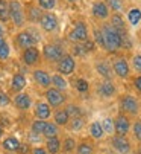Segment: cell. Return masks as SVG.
Instances as JSON below:
<instances>
[{"instance_id": "obj_1", "label": "cell", "mask_w": 141, "mask_h": 154, "mask_svg": "<svg viewBox=\"0 0 141 154\" xmlns=\"http://www.w3.org/2000/svg\"><path fill=\"white\" fill-rule=\"evenodd\" d=\"M100 31L103 35V49H106L108 52H117L122 49V35L109 23L103 25Z\"/></svg>"}, {"instance_id": "obj_2", "label": "cell", "mask_w": 141, "mask_h": 154, "mask_svg": "<svg viewBox=\"0 0 141 154\" xmlns=\"http://www.w3.org/2000/svg\"><path fill=\"white\" fill-rule=\"evenodd\" d=\"M38 40H40V37L37 32L34 34L29 29H23V31L17 32V35H15V45L21 49H28V48L37 46Z\"/></svg>"}, {"instance_id": "obj_3", "label": "cell", "mask_w": 141, "mask_h": 154, "mask_svg": "<svg viewBox=\"0 0 141 154\" xmlns=\"http://www.w3.org/2000/svg\"><path fill=\"white\" fill-rule=\"evenodd\" d=\"M9 15L12 23L17 28H23L26 23V15H25V6H23L18 0H9Z\"/></svg>"}, {"instance_id": "obj_4", "label": "cell", "mask_w": 141, "mask_h": 154, "mask_svg": "<svg viewBox=\"0 0 141 154\" xmlns=\"http://www.w3.org/2000/svg\"><path fill=\"white\" fill-rule=\"evenodd\" d=\"M41 55L44 57L46 61H49V63H58L65 55V52L58 45H53V43H46V45L43 46Z\"/></svg>"}, {"instance_id": "obj_5", "label": "cell", "mask_w": 141, "mask_h": 154, "mask_svg": "<svg viewBox=\"0 0 141 154\" xmlns=\"http://www.w3.org/2000/svg\"><path fill=\"white\" fill-rule=\"evenodd\" d=\"M76 69V60L73 55L65 54L58 63H56V70L59 75L62 76H68V75H73Z\"/></svg>"}, {"instance_id": "obj_6", "label": "cell", "mask_w": 141, "mask_h": 154, "mask_svg": "<svg viewBox=\"0 0 141 154\" xmlns=\"http://www.w3.org/2000/svg\"><path fill=\"white\" fill-rule=\"evenodd\" d=\"M68 40L73 43H85L88 40V26L85 21H76L73 29L68 32Z\"/></svg>"}, {"instance_id": "obj_7", "label": "cell", "mask_w": 141, "mask_h": 154, "mask_svg": "<svg viewBox=\"0 0 141 154\" xmlns=\"http://www.w3.org/2000/svg\"><path fill=\"white\" fill-rule=\"evenodd\" d=\"M40 28L44 31V32H53L58 29V25H59V18L56 14L50 12V11H46L43 12L40 21H38Z\"/></svg>"}, {"instance_id": "obj_8", "label": "cell", "mask_w": 141, "mask_h": 154, "mask_svg": "<svg viewBox=\"0 0 141 154\" xmlns=\"http://www.w3.org/2000/svg\"><path fill=\"white\" fill-rule=\"evenodd\" d=\"M44 96H46V99H47L46 102L49 104L52 108H59V107H62V105L65 104V101H67L65 93L61 92V90H58V89H53V87L47 89L46 93H44Z\"/></svg>"}, {"instance_id": "obj_9", "label": "cell", "mask_w": 141, "mask_h": 154, "mask_svg": "<svg viewBox=\"0 0 141 154\" xmlns=\"http://www.w3.org/2000/svg\"><path fill=\"white\" fill-rule=\"evenodd\" d=\"M41 51L34 46V48H28V49H23L21 52V61L25 63L28 67H35L41 63Z\"/></svg>"}, {"instance_id": "obj_10", "label": "cell", "mask_w": 141, "mask_h": 154, "mask_svg": "<svg viewBox=\"0 0 141 154\" xmlns=\"http://www.w3.org/2000/svg\"><path fill=\"white\" fill-rule=\"evenodd\" d=\"M120 108L123 110L125 113L135 116L140 112V104H138V101H137L135 96H132V95H123L122 99H120Z\"/></svg>"}, {"instance_id": "obj_11", "label": "cell", "mask_w": 141, "mask_h": 154, "mask_svg": "<svg viewBox=\"0 0 141 154\" xmlns=\"http://www.w3.org/2000/svg\"><path fill=\"white\" fill-rule=\"evenodd\" d=\"M32 78H34V81L41 87V89H44V90H47V89H50V87H52V76H50V73L47 72V70L34 69Z\"/></svg>"}, {"instance_id": "obj_12", "label": "cell", "mask_w": 141, "mask_h": 154, "mask_svg": "<svg viewBox=\"0 0 141 154\" xmlns=\"http://www.w3.org/2000/svg\"><path fill=\"white\" fill-rule=\"evenodd\" d=\"M112 70H114V73H115L117 76L122 78V79L128 78L129 73H131L129 63H128L126 58H123V57H119V58L114 60V63H112Z\"/></svg>"}, {"instance_id": "obj_13", "label": "cell", "mask_w": 141, "mask_h": 154, "mask_svg": "<svg viewBox=\"0 0 141 154\" xmlns=\"http://www.w3.org/2000/svg\"><path fill=\"white\" fill-rule=\"evenodd\" d=\"M114 130L117 136H126L131 130V121L125 115H119L114 121Z\"/></svg>"}, {"instance_id": "obj_14", "label": "cell", "mask_w": 141, "mask_h": 154, "mask_svg": "<svg viewBox=\"0 0 141 154\" xmlns=\"http://www.w3.org/2000/svg\"><path fill=\"white\" fill-rule=\"evenodd\" d=\"M14 105L17 110H20V112H28V110L32 107V98L25 93V92H21V93H17L12 99Z\"/></svg>"}, {"instance_id": "obj_15", "label": "cell", "mask_w": 141, "mask_h": 154, "mask_svg": "<svg viewBox=\"0 0 141 154\" xmlns=\"http://www.w3.org/2000/svg\"><path fill=\"white\" fill-rule=\"evenodd\" d=\"M34 115L37 119H41V121H47L53 113H52V107L47 104L46 101H40L35 108H34Z\"/></svg>"}, {"instance_id": "obj_16", "label": "cell", "mask_w": 141, "mask_h": 154, "mask_svg": "<svg viewBox=\"0 0 141 154\" xmlns=\"http://www.w3.org/2000/svg\"><path fill=\"white\" fill-rule=\"evenodd\" d=\"M26 85H28V79H26V76L23 75V73L17 72V73L12 75V79H11V92L21 93L23 90L26 89Z\"/></svg>"}, {"instance_id": "obj_17", "label": "cell", "mask_w": 141, "mask_h": 154, "mask_svg": "<svg viewBox=\"0 0 141 154\" xmlns=\"http://www.w3.org/2000/svg\"><path fill=\"white\" fill-rule=\"evenodd\" d=\"M111 143H112V146L119 151L120 154H128L131 151V142L126 139V136H117L115 134L111 139Z\"/></svg>"}, {"instance_id": "obj_18", "label": "cell", "mask_w": 141, "mask_h": 154, "mask_svg": "<svg viewBox=\"0 0 141 154\" xmlns=\"http://www.w3.org/2000/svg\"><path fill=\"white\" fill-rule=\"evenodd\" d=\"M115 92H117V89H115V85H114V82L111 79H105L97 87V93L102 98H112L115 95Z\"/></svg>"}, {"instance_id": "obj_19", "label": "cell", "mask_w": 141, "mask_h": 154, "mask_svg": "<svg viewBox=\"0 0 141 154\" xmlns=\"http://www.w3.org/2000/svg\"><path fill=\"white\" fill-rule=\"evenodd\" d=\"M93 15L99 20H106L109 17V8L105 2H94L93 3Z\"/></svg>"}, {"instance_id": "obj_20", "label": "cell", "mask_w": 141, "mask_h": 154, "mask_svg": "<svg viewBox=\"0 0 141 154\" xmlns=\"http://www.w3.org/2000/svg\"><path fill=\"white\" fill-rule=\"evenodd\" d=\"M20 145H21V142L15 136H8L2 140V148L5 152H17Z\"/></svg>"}, {"instance_id": "obj_21", "label": "cell", "mask_w": 141, "mask_h": 154, "mask_svg": "<svg viewBox=\"0 0 141 154\" xmlns=\"http://www.w3.org/2000/svg\"><path fill=\"white\" fill-rule=\"evenodd\" d=\"M25 15H26V20L34 23V21H40L41 15H43V9L38 8V6H34V5H28L25 8Z\"/></svg>"}, {"instance_id": "obj_22", "label": "cell", "mask_w": 141, "mask_h": 154, "mask_svg": "<svg viewBox=\"0 0 141 154\" xmlns=\"http://www.w3.org/2000/svg\"><path fill=\"white\" fill-rule=\"evenodd\" d=\"M117 32H119L120 35H125V34H128V31H126V25H125V20H123V17L120 15V14H112V17H111V23H109Z\"/></svg>"}, {"instance_id": "obj_23", "label": "cell", "mask_w": 141, "mask_h": 154, "mask_svg": "<svg viewBox=\"0 0 141 154\" xmlns=\"http://www.w3.org/2000/svg\"><path fill=\"white\" fill-rule=\"evenodd\" d=\"M46 149L49 154H59V151L62 149V142L59 137H50L46 139Z\"/></svg>"}, {"instance_id": "obj_24", "label": "cell", "mask_w": 141, "mask_h": 154, "mask_svg": "<svg viewBox=\"0 0 141 154\" xmlns=\"http://www.w3.org/2000/svg\"><path fill=\"white\" fill-rule=\"evenodd\" d=\"M53 122H55L58 127H65V125H68L70 116H68V113L65 112V108H58L56 112L53 113Z\"/></svg>"}, {"instance_id": "obj_25", "label": "cell", "mask_w": 141, "mask_h": 154, "mask_svg": "<svg viewBox=\"0 0 141 154\" xmlns=\"http://www.w3.org/2000/svg\"><path fill=\"white\" fill-rule=\"evenodd\" d=\"M59 133H61V131H59V127H58L55 122L47 121L46 128H44V131H43V136H44L46 139H50V137H58Z\"/></svg>"}, {"instance_id": "obj_26", "label": "cell", "mask_w": 141, "mask_h": 154, "mask_svg": "<svg viewBox=\"0 0 141 154\" xmlns=\"http://www.w3.org/2000/svg\"><path fill=\"white\" fill-rule=\"evenodd\" d=\"M96 70L99 72V75H102L105 79H111L112 78V67L106 63V61H100L96 64Z\"/></svg>"}, {"instance_id": "obj_27", "label": "cell", "mask_w": 141, "mask_h": 154, "mask_svg": "<svg viewBox=\"0 0 141 154\" xmlns=\"http://www.w3.org/2000/svg\"><path fill=\"white\" fill-rule=\"evenodd\" d=\"M90 134H91L93 139H102V137L105 136V131H103L102 122L94 121V122L90 125Z\"/></svg>"}, {"instance_id": "obj_28", "label": "cell", "mask_w": 141, "mask_h": 154, "mask_svg": "<svg viewBox=\"0 0 141 154\" xmlns=\"http://www.w3.org/2000/svg\"><path fill=\"white\" fill-rule=\"evenodd\" d=\"M52 87H53V89H58V90L64 92L67 87H68V82H67V79L62 75L55 73V75H52Z\"/></svg>"}, {"instance_id": "obj_29", "label": "cell", "mask_w": 141, "mask_h": 154, "mask_svg": "<svg viewBox=\"0 0 141 154\" xmlns=\"http://www.w3.org/2000/svg\"><path fill=\"white\" fill-rule=\"evenodd\" d=\"M11 20L9 15V2L6 0H0V23H6Z\"/></svg>"}, {"instance_id": "obj_30", "label": "cell", "mask_w": 141, "mask_h": 154, "mask_svg": "<svg viewBox=\"0 0 141 154\" xmlns=\"http://www.w3.org/2000/svg\"><path fill=\"white\" fill-rule=\"evenodd\" d=\"M128 20H129V23L132 26H137L140 21H141V9L140 8H132L129 9L128 12Z\"/></svg>"}, {"instance_id": "obj_31", "label": "cell", "mask_w": 141, "mask_h": 154, "mask_svg": "<svg viewBox=\"0 0 141 154\" xmlns=\"http://www.w3.org/2000/svg\"><path fill=\"white\" fill-rule=\"evenodd\" d=\"M46 124H47V121L35 119V121H32V124H31V131H32V133H35V134L43 136V131H44V128H46Z\"/></svg>"}, {"instance_id": "obj_32", "label": "cell", "mask_w": 141, "mask_h": 154, "mask_svg": "<svg viewBox=\"0 0 141 154\" xmlns=\"http://www.w3.org/2000/svg\"><path fill=\"white\" fill-rule=\"evenodd\" d=\"M68 124H70V130H72V131H79V130L84 128V125H85V119H84L82 116L72 118Z\"/></svg>"}, {"instance_id": "obj_33", "label": "cell", "mask_w": 141, "mask_h": 154, "mask_svg": "<svg viewBox=\"0 0 141 154\" xmlns=\"http://www.w3.org/2000/svg\"><path fill=\"white\" fill-rule=\"evenodd\" d=\"M94 152V146L90 142H81L76 146V154H93Z\"/></svg>"}, {"instance_id": "obj_34", "label": "cell", "mask_w": 141, "mask_h": 154, "mask_svg": "<svg viewBox=\"0 0 141 154\" xmlns=\"http://www.w3.org/2000/svg\"><path fill=\"white\" fill-rule=\"evenodd\" d=\"M65 112L68 113V116H70V118H78V116H82V110H81V107H79V105H76V104H68V105L65 107Z\"/></svg>"}, {"instance_id": "obj_35", "label": "cell", "mask_w": 141, "mask_h": 154, "mask_svg": "<svg viewBox=\"0 0 141 154\" xmlns=\"http://www.w3.org/2000/svg\"><path fill=\"white\" fill-rule=\"evenodd\" d=\"M106 2H108V8L115 11V14H120L123 11V0H106Z\"/></svg>"}, {"instance_id": "obj_36", "label": "cell", "mask_w": 141, "mask_h": 154, "mask_svg": "<svg viewBox=\"0 0 141 154\" xmlns=\"http://www.w3.org/2000/svg\"><path fill=\"white\" fill-rule=\"evenodd\" d=\"M76 90L79 92V93H87L88 90H90V84H88V81L87 79H84V78H79V79H76Z\"/></svg>"}, {"instance_id": "obj_37", "label": "cell", "mask_w": 141, "mask_h": 154, "mask_svg": "<svg viewBox=\"0 0 141 154\" xmlns=\"http://www.w3.org/2000/svg\"><path fill=\"white\" fill-rule=\"evenodd\" d=\"M75 148H76V140H75L73 137H67V139L62 142V151H64V152H72Z\"/></svg>"}, {"instance_id": "obj_38", "label": "cell", "mask_w": 141, "mask_h": 154, "mask_svg": "<svg viewBox=\"0 0 141 154\" xmlns=\"http://www.w3.org/2000/svg\"><path fill=\"white\" fill-rule=\"evenodd\" d=\"M56 6V0H38V8L44 11H52Z\"/></svg>"}, {"instance_id": "obj_39", "label": "cell", "mask_w": 141, "mask_h": 154, "mask_svg": "<svg viewBox=\"0 0 141 154\" xmlns=\"http://www.w3.org/2000/svg\"><path fill=\"white\" fill-rule=\"evenodd\" d=\"M102 127H103V131H105V134H112L115 133V130H114V121L111 118H105L103 122H102Z\"/></svg>"}, {"instance_id": "obj_40", "label": "cell", "mask_w": 141, "mask_h": 154, "mask_svg": "<svg viewBox=\"0 0 141 154\" xmlns=\"http://www.w3.org/2000/svg\"><path fill=\"white\" fill-rule=\"evenodd\" d=\"M11 55V46H9V43L6 41L5 45L0 48V61H6Z\"/></svg>"}, {"instance_id": "obj_41", "label": "cell", "mask_w": 141, "mask_h": 154, "mask_svg": "<svg viewBox=\"0 0 141 154\" xmlns=\"http://www.w3.org/2000/svg\"><path fill=\"white\" fill-rule=\"evenodd\" d=\"M9 104H11V98H9V95H8L5 90L0 89V107H8Z\"/></svg>"}, {"instance_id": "obj_42", "label": "cell", "mask_w": 141, "mask_h": 154, "mask_svg": "<svg viewBox=\"0 0 141 154\" xmlns=\"http://www.w3.org/2000/svg\"><path fill=\"white\" fill-rule=\"evenodd\" d=\"M132 130H134V136H135V139H137L138 142H141V121H135Z\"/></svg>"}, {"instance_id": "obj_43", "label": "cell", "mask_w": 141, "mask_h": 154, "mask_svg": "<svg viewBox=\"0 0 141 154\" xmlns=\"http://www.w3.org/2000/svg\"><path fill=\"white\" fill-rule=\"evenodd\" d=\"M132 66H134V69H135L137 72L141 73V54L134 55V58H132Z\"/></svg>"}, {"instance_id": "obj_44", "label": "cell", "mask_w": 141, "mask_h": 154, "mask_svg": "<svg viewBox=\"0 0 141 154\" xmlns=\"http://www.w3.org/2000/svg\"><path fill=\"white\" fill-rule=\"evenodd\" d=\"M94 40L99 46L103 48V35H102V31L100 29H94Z\"/></svg>"}, {"instance_id": "obj_45", "label": "cell", "mask_w": 141, "mask_h": 154, "mask_svg": "<svg viewBox=\"0 0 141 154\" xmlns=\"http://www.w3.org/2000/svg\"><path fill=\"white\" fill-rule=\"evenodd\" d=\"M31 151H32V148H31V143H21L17 152H18V154H29Z\"/></svg>"}, {"instance_id": "obj_46", "label": "cell", "mask_w": 141, "mask_h": 154, "mask_svg": "<svg viewBox=\"0 0 141 154\" xmlns=\"http://www.w3.org/2000/svg\"><path fill=\"white\" fill-rule=\"evenodd\" d=\"M73 52H75L76 55H79V57H82V55H85V54H87L85 48H84V46H81V45H76V46L73 48Z\"/></svg>"}, {"instance_id": "obj_47", "label": "cell", "mask_w": 141, "mask_h": 154, "mask_svg": "<svg viewBox=\"0 0 141 154\" xmlns=\"http://www.w3.org/2000/svg\"><path fill=\"white\" fill-rule=\"evenodd\" d=\"M31 154H49V152H47V149L43 148V146H35V148H32Z\"/></svg>"}, {"instance_id": "obj_48", "label": "cell", "mask_w": 141, "mask_h": 154, "mask_svg": "<svg viewBox=\"0 0 141 154\" xmlns=\"http://www.w3.org/2000/svg\"><path fill=\"white\" fill-rule=\"evenodd\" d=\"M134 87H135L138 92H141V75L137 76V78H134Z\"/></svg>"}, {"instance_id": "obj_49", "label": "cell", "mask_w": 141, "mask_h": 154, "mask_svg": "<svg viewBox=\"0 0 141 154\" xmlns=\"http://www.w3.org/2000/svg\"><path fill=\"white\" fill-rule=\"evenodd\" d=\"M84 48H85V51H87V52H91V51L94 49V43H93V41H88V40H87V41L84 43Z\"/></svg>"}, {"instance_id": "obj_50", "label": "cell", "mask_w": 141, "mask_h": 154, "mask_svg": "<svg viewBox=\"0 0 141 154\" xmlns=\"http://www.w3.org/2000/svg\"><path fill=\"white\" fill-rule=\"evenodd\" d=\"M40 134H35V133H32V131H31V133H29V140L31 142H40Z\"/></svg>"}, {"instance_id": "obj_51", "label": "cell", "mask_w": 141, "mask_h": 154, "mask_svg": "<svg viewBox=\"0 0 141 154\" xmlns=\"http://www.w3.org/2000/svg\"><path fill=\"white\" fill-rule=\"evenodd\" d=\"M3 134H5V128H3V125L0 124V139L3 137Z\"/></svg>"}, {"instance_id": "obj_52", "label": "cell", "mask_w": 141, "mask_h": 154, "mask_svg": "<svg viewBox=\"0 0 141 154\" xmlns=\"http://www.w3.org/2000/svg\"><path fill=\"white\" fill-rule=\"evenodd\" d=\"M0 35L5 37V28H3V25H2V23H0Z\"/></svg>"}, {"instance_id": "obj_53", "label": "cell", "mask_w": 141, "mask_h": 154, "mask_svg": "<svg viewBox=\"0 0 141 154\" xmlns=\"http://www.w3.org/2000/svg\"><path fill=\"white\" fill-rule=\"evenodd\" d=\"M5 43H6V40H5V37H2V35H0V48H2V46L5 45Z\"/></svg>"}, {"instance_id": "obj_54", "label": "cell", "mask_w": 141, "mask_h": 154, "mask_svg": "<svg viewBox=\"0 0 141 154\" xmlns=\"http://www.w3.org/2000/svg\"><path fill=\"white\" fill-rule=\"evenodd\" d=\"M67 2H72V3H76V2H79V0H67Z\"/></svg>"}, {"instance_id": "obj_55", "label": "cell", "mask_w": 141, "mask_h": 154, "mask_svg": "<svg viewBox=\"0 0 141 154\" xmlns=\"http://www.w3.org/2000/svg\"><path fill=\"white\" fill-rule=\"evenodd\" d=\"M3 154H14V152H3Z\"/></svg>"}]
</instances>
